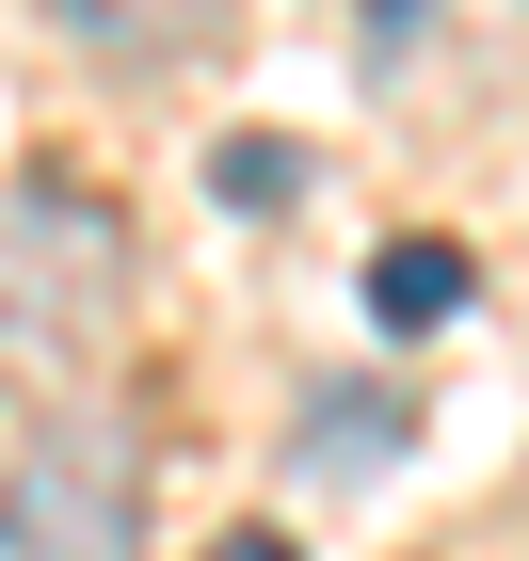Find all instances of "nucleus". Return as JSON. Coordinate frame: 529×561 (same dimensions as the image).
<instances>
[{"label": "nucleus", "mask_w": 529, "mask_h": 561, "mask_svg": "<svg viewBox=\"0 0 529 561\" xmlns=\"http://www.w3.org/2000/svg\"><path fill=\"white\" fill-rule=\"evenodd\" d=\"M129 321V225L96 176H16L0 193V386L96 369Z\"/></svg>", "instance_id": "nucleus-1"}, {"label": "nucleus", "mask_w": 529, "mask_h": 561, "mask_svg": "<svg viewBox=\"0 0 529 561\" xmlns=\"http://www.w3.org/2000/svg\"><path fill=\"white\" fill-rule=\"evenodd\" d=\"M0 561H145V497L113 433H33L0 481Z\"/></svg>", "instance_id": "nucleus-2"}, {"label": "nucleus", "mask_w": 529, "mask_h": 561, "mask_svg": "<svg viewBox=\"0 0 529 561\" xmlns=\"http://www.w3.org/2000/svg\"><path fill=\"white\" fill-rule=\"evenodd\" d=\"M465 289H482V257H465V241H386V257H369V321H386V337L465 321Z\"/></svg>", "instance_id": "nucleus-3"}, {"label": "nucleus", "mask_w": 529, "mask_h": 561, "mask_svg": "<svg viewBox=\"0 0 529 561\" xmlns=\"http://www.w3.org/2000/svg\"><path fill=\"white\" fill-rule=\"evenodd\" d=\"M81 48H113V65H161V48H209L225 33V0H48Z\"/></svg>", "instance_id": "nucleus-4"}, {"label": "nucleus", "mask_w": 529, "mask_h": 561, "mask_svg": "<svg viewBox=\"0 0 529 561\" xmlns=\"http://www.w3.org/2000/svg\"><path fill=\"white\" fill-rule=\"evenodd\" d=\"M289 449H306V466H369V449H401V401H337V417L306 401V433H289Z\"/></svg>", "instance_id": "nucleus-5"}, {"label": "nucleus", "mask_w": 529, "mask_h": 561, "mask_svg": "<svg viewBox=\"0 0 529 561\" xmlns=\"http://www.w3.org/2000/svg\"><path fill=\"white\" fill-rule=\"evenodd\" d=\"M289 193V145H225V209H273Z\"/></svg>", "instance_id": "nucleus-6"}, {"label": "nucleus", "mask_w": 529, "mask_h": 561, "mask_svg": "<svg viewBox=\"0 0 529 561\" xmlns=\"http://www.w3.org/2000/svg\"><path fill=\"white\" fill-rule=\"evenodd\" d=\"M209 561H306V546H289V529H225Z\"/></svg>", "instance_id": "nucleus-7"}, {"label": "nucleus", "mask_w": 529, "mask_h": 561, "mask_svg": "<svg viewBox=\"0 0 529 561\" xmlns=\"http://www.w3.org/2000/svg\"><path fill=\"white\" fill-rule=\"evenodd\" d=\"M369 16H386V33H401V16H417V0H369Z\"/></svg>", "instance_id": "nucleus-8"}]
</instances>
